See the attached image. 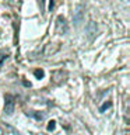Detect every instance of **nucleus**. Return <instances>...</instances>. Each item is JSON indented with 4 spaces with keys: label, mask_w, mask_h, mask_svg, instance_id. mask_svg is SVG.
<instances>
[{
    "label": "nucleus",
    "mask_w": 130,
    "mask_h": 135,
    "mask_svg": "<svg viewBox=\"0 0 130 135\" xmlns=\"http://www.w3.org/2000/svg\"><path fill=\"white\" fill-rule=\"evenodd\" d=\"M111 105H112V101H105V103L99 107V111H101V113H104L105 110H108L109 107H111Z\"/></svg>",
    "instance_id": "nucleus-7"
},
{
    "label": "nucleus",
    "mask_w": 130,
    "mask_h": 135,
    "mask_svg": "<svg viewBox=\"0 0 130 135\" xmlns=\"http://www.w3.org/2000/svg\"><path fill=\"white\" fill-rule=\"evenodd\" d=\"M96 31H98V27H96V23H94V21H90L87 25V32H88V38L90 40H92L94 38V35L96 34Z\"/></svg>",
    "instance_id": "nucleus-5"
},
{
    "label": "nucleus",
    "mask_w": 130,
    "mask_h": 135,
    "mask_svg": "<svg viewBox=\"0 0 130 135\" xmlns=\"http://www.w3.org/2000/svg\"><path fill=\"white\" fill-rule=\"evenodd\" d=\"M4 113L7 115H11L14 113V97L11 94H7L6 96V104H4Z\"/></svg>",
    "instance_id": "nucleus-2"
},
{
    "label": "nucleus",
    "mask_w": 130,
    "mask_h": 135,
    "mask_svg": "<svg viewBox=\"0 0 130 135\" xmlns=\"http://www.w3.org/2000/svg\"><path fill=\"white\" fill-rule=\"evenodd\" d=\"M55 128H56V121H49L48 122V131H53Z\"/></svg>",
    "instance_id": "nucleus-9"
},
{
    "label": "nucleus",
    "mask_w": 130,
    "mask_h": 135,
    "mask_svg": "<svg viewBox=\"0 0 130 135\" xmlns=\"http://www.w3.org/2000/svg\"><path fill=\"white\" fill-rule=\"evenodd\" d=\"M69 30V25L66 23V18L63 16H59L56 18V32L57 34H66Z\"/></svg>",
    "instance_id": "nucleus-1"
},
{
    "label": "nucleus",
    "mask_w": 130,
    "mask_h": 135,
    "mask_svg": "<svg viewBox=\"0 0 130 135\" xmlns=\"http://www.w3.org/2000/svg\"><path fill=\"white\" fill-rule=\"evenodd\" d=\"M59 48H60L59 44H48L44 49V55L45 56H49V55H52V54L56 52V51H59Z\"/></svg>",
    "instance_id": "nucleus-4"
},
{
    "label": "nucleus",
    "mask_w": 130,
    "mask_h": 135,
    "mask_svg": "<svg viewBox=\"0 0 130 135\" xmlns=\"http://www.w3.org/2000/svg\"><path fill=\"white\" fill-rule=\"evenodd\" d=\"M0 135H4V129L2 128V127H0Z\"/></svg>",
    "instance_id": "nucleus-13"
},
{
    "label": "nucleus",
    "mask_w": 130,
    "mask_h": 135,
    "mask_svg": "<svg viewBox=\"0 0 130 135\" xmlns=\"http://www.w3.org/2000/svg\"><path fill=\"white\" fill-rule=\"evenodd\" d=\"M80 7H81V6H78V7H77V10L74 11V23H75V24H80V23H81L83 11H80Z\"/></svg>",
    "instance_id": "nucleus-6"
},
{
    "label": "nucleus",
    "mask_w": 130,
    "mask_h": 135,
    "mask_svg": "<svg viewBox=\"0 0 130 135\" xmlns=\"http://www.w3.org/2000/svg\"><path fill=\"white\" fill-rule=\"evenodd\" d=\"M34 75H35V78L36 79H42L45 76V72L42 70V69H36L35 72H34Z\"/></svg>",
    "instance_id": "nucleus-8"
},
{
    "label": "nucleus",
    "mask_w": 130,
    "mask_h": 135,
    "mask_svg": "<svg viewBox=\"0 0 130 135\" xmlns=\"http://www.w3.org/2000/svg\"><path fill=\"white\" fill-rule=\"evenodd\" d=\"M0 54H2V51H0Z\"/></svg>",
    "instance_id": "nucleus-14"
},
{
    "label": "nucleus",
    "mask_w": 130,
    "mask_h": 135,
    "mask_svg": "<svg viewBox=\"0 0 130 135\" xmlns=\"http://www.w3.org/2000/svg\"><path fill=\"white\" fill-rule=\"evenodd\" d=\"M44 3H45V0H39V4H41V8H44Z\"/></svg>",
    "instance_id": "nucleus-12"
},
{
    "label": "nucleus",
    "mask_w": 130,
    "mask_h": 135,
    "mask_svg": "<svg viewBox=\"0 0 130 135\" xmlns=\"http://www.w3.org/2000/svg\"><path fill=\"white\" fill-rule=\"evenodd\" d=\"M64 79H66V72L63 70H55L52 73V80L55 83H62L64 82Z\"/></svg>",
    "instance_id": "nucleus-3"
},
{
    "label": "nucleus",
    "mask_w": 130,
    "mask_h": 135,
    "mask_svg": "<svg viewBox=\"0 0 130 135\" xmlns=\"http://www.w3.org/2000/svg\"><path fill=\"white\" fill-rule=\"evenodd\" d=\"M53 6H55V2H53V0H50V3H49V10H50V11H52Z\"/></svg>",
    "instance_id": "nucleus-11"
},
{
    "label": "nucleus",
    "mask_w": 130,
    "mask_h": 135,
    "mask_svg": "<svg viewBox=\"0 0 130 135\" xmlns=\"http://www.w3.org/2000/svg\"><path fill=\"white\" fill-rule=\"evenodd\" d=\"M29 114H31L32 117H35L36 120H42V118H44V115H42V114H35V113H29Z\"/></svg>",
    "instance_id": "nucleus-10"
}]
</instances>
